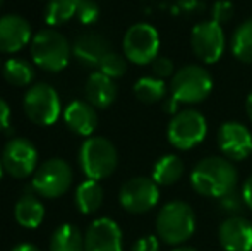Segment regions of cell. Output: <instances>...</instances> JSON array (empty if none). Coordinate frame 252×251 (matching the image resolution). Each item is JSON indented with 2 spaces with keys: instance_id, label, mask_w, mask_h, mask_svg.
Here are the masks:
<instances>
[{
  "instance_id": "cell-1",
  "label": "cell",
  "mask_w": 252,
  "mask_h": 251,
  "mask_svg": "<svg viewBox=\"0 0 252 251\" xmlns=\"http://www.w3.org/2000/svg\"><path fill=\"white\" fill-rule=\"evenodd\" d=\"M239 182L237 167L226 157H206L199 160L190 174V184L201 196L220 200L232 193Z\"/></svg>"
},
{
  "instance_id": "cell-2",
  "label": "cell",
  "mask_w": 252,
  "mask_h": 251,
  "mask_svg": "<svg viewBox=\"0 0 252 251\" xmlns=\"http://www.w3.org/2000/svg\"><path fill=\"white\" fill-rule=\"evenodd\" d=\"M194 231H196V214L192 207L182 200L168 201L156 215V232L165 245H182L192 238Z\"/></svg>"
},
{
  "instance_id": "cell-3",
  "label": "cell",
  "mask_w": 252,
  "mask_h": 251,
  "mask_svg": "<svg viewBox=\"0 0 252 251\" xmlns=\"http://www.w3.org/2000/svg\"><path fill=\"white\" fill-rule=\"evenodd\" d=\"M213 90V76L202 66L189 64L179 69L170 83V97L180 105L201 104Z\"/></svg>"
},
{
  "instance_id": "cell-4",
  "label": "cell",
  "mask_w": 252,
  "mask_h": 251,
  "mask_svg": "<svg viewBox=\"0 0 252 251\" xmlns=\"http://www.w3.org/2000/svg\"><path fill=\"white\" fill-rule=\"evenodd\" d=\"M119 155L113 143L106 138L91 136L79 150V165L84 176L91 181H101L115 172Z\"/></svg>"
},
{
  "instance_id": "cell-5",
  "label": "cell",
  "mask_w": 252,
  "mask_h": 251,
  "mask_svg": "<svg viewBox=\"0 0 252 251\" xmlns=\"http://www.w3.org/2000/svg\"><path fill=\"white\" fill-rule=\"evenodd\" d=\"M72 55V47L67 38L55 30H41L31 40L33 62L43 71L59 72L65 69Z\"/></svg>"
},
{
  "instance_id": "cell-6",
  "label": "cell",
  "mask_w": 252,
  "mask_h": 251,
  "mask_svg": "<svg viewBox=\"0 0 252 251\" xmlns=\"http://www.w3.org/2000/svg\"><path fill=\"white\" fill-rule=\"evenodd\" d=\"M208 134L206 117L196 108H182L172 117L166 129V136L173 148L177 150H192L201 144Z\"/></svg>"
},
{
  "instance_id": "cell-7",
  "label": "cell",
  "mask_w": 252,
  "mask_h": 251,
  "mask_svg": "<svg viewBox=\"0 0 252 251\" xmlns=\"http://www.w3.org/2000/svg\"><path fill=\"white\" fill-rule=\"evenodd\" d=\"M122 48L127 61L137 64V66H148L158 57L159 35L151 24L137 23L127 30L122 41Z\"/></svg>"
},
{
  "instance_id": "cell-8",
  "label": "cell",
  "mask_w": 252,
  "mask_h": 251,
  "mask_svg": "<svg viewBox=\"0 0 252 251\" xmlns=\"http://www.w3.org/2000/svg\"><path fill=\"white\" fill-rule=\"evenodd\" d=\"M72 169L62 158H50L41 164L33 174L31 188L43 198H59L72 184Z\"/></svg>"
},
{
  "instance_id": "cell-9",
  "label": "cell",
  "mask_w": 252,
  "mask_h": 251,
  "mask_svg": "<svg viewBox=\"0 0 252 251\" xmlns=\"http://www.w3.org/2000/svg\"><path fill=\"white\" fill-rule=\"evenodd\" d=\"M60 98L55 88L47 83H38L28 90L24 97V112L28 119L38 126H52L60 115Z\"/></svg>"
},
{
  "instance_id": "cell-10",
  "label": "cell",
  "mask_w": 252,
  "mask_h": 251,
  "mask_svg": "<svg viewBox=\"0 0 252 251\" xmlns=\"http://www.w3.org/2000/svg\"><path fill=\"white\" fill-rule=\"evenodd\" d=\"M190 47L196 57L204 64H216L225 54L226 38L221 24L215 21L197 23L190 31Z\"/></svg>"
},
{
  "instance_id": "cell-11",
  "label": "cell",
  "mask_w": 252,
  "mask_h": 251,
  "mask_svg": "<svg viewBox=\"0 0 252 251\" xmlns=\"http://www.w3.org/2000/svg\"><path fill=\"white\" fill-rule=\"evenodd\" d=\"M159 200V188L151 178H132L120 188L119 201L129 214H146Z\"/></svg>"
},
{
  "instance_id": "cell-12",
  "label": "cell",
  "mask_w": 252,
  "mask_h": 251,
  "mask_svg": "<svg viewBox=\"0 0 252 251\" xmlns=\"http://www.w3.org/2000/svg\"><path fill=\"white\" fill-rule=\"evenodd\" d=\"M3 169L7 174L16 179L30 178L36 172L38 165V151L34 144L26 138H12L7 141L2 153Z\"/></svg>"
},
{
  "instance_id": "cell-13",
  "label": "cell",
  "mask_w": 252,
  "mask_h": 251,
  "mask_svg": "<svg viewBox=\"0 0 252 251\" xmlns=\"http://www.w3.org/2000/svg\"><path fill=\"white\" fill-rule=\"evenodd\" d=\"M218 148L228 160H244L252 153V133L242 122L228 121L218 129Z\"/></svg>"
},
{
  "instance_id": "cell-14",
  "label": "cell",
  "mask_w": 252,
  "mask_h": 251,
  "mask_svg": "<svg viewBox=\"0 0 252 251\" xmlns=\"http://www.w3.org/2000/svg\"><path fill=\"white\" fill-rule=\"evenodd\" d=\"M84 251H122V231L108 217L96 218L84 234Z\"/></svg>"
},
{
  "instance_id": "cell-15",
  "label": "cell",
  "mask_w": 252,
  "mask_h": 251,
  "mask_svg": "<svg viewBox=\"0 0 252 251\" xmlns=\"http://www.w3.org/2000/svg\"><path fill=\"white\" fill-rule=\"evenodd\" d=\"M33 40L31 26L17 14H5L0 17V52L14 54Z\"/></svg>"
},
{
  "instance_id": "cell-16",
  "label": "cell",
  "mask_w": 252,
  "mask_h": 251,
  "mask_svg": "<svg viewBox=\"0 0 252 251\" xmlns=\"http://www.w3.org/2000/svg\"><path fill=\"white\" fill-rule=\"evenodd\" d=\"M220 245L226 251H252V224L244 217H228L220 224Z\"/></svg>"
},
{
  "instance_id": "cell-17",
  "label": "cell",
  "mask_w": 252,
  "mask_h": 251,
  "mask_svg": "<svg viewBox=\"0 0 252 251\" xmlns=\"http://www.w3.org/2000/svg\"><path fill=\"white\" fill-rule=\"evenodd\" d=\"M112 52L110 41L100 33H83L74 40L72 55L86 67H100L106 55Z\"/></svg>"
},
{
  "instance_id": "cell-18",
  "label": "cell",
  "mask_w": 252,
  "mask_h": 251,
  "mask_svg": "<svg viewBox=\"0 0 252 251\" xmlns=\"http://www.w3.org/2000/svg\"><path fill=\"white\" fill-rule=\"evenodd\" d=\"M63 121L72 133L79 136H91L98 126V115L91 104L76 100L67 105L63 112Z\"/></svg>"
},
{
  "instance_id": "cell-19",
  "label": "cell",
  "mask_w": 252,
  "mask_h": 251,
  "mask_svg": "<svg viewBox=\"0 0 252 251\" xmlns=\"http://www.w3.org/2000/svg\"><path fill=\"white\" fill-rule=\"evenodd\" d=\"M84 93L88 104H91L94 108H108L117 98V84L112 77L98 71L88 77Z\"/></svg>"
},
{
  "instance_id": "cell-20",
  "label": "cell",
  "mask_w": 252,
  "mask_h": 251,
  "mask_svg": "<svg viewBox=\"0 0 252 251\" xmlns=\"http://www.w3.org/2000/svg\"><path fill=\"white\" fill-rule=\"evenodd\" d=\"M14 215H16V220L19 225L26 229H36L45 218V207L34 194L28 193L21 196L16 203Z\"/></svg>"
},
{
  "instance_id": "cell-21",
  "label": "cell",
  "mask_w": 252,
  "mask_h": 251,
  "mask_svg": "<svg viewBox=\"0 0 252 251\" xmlns=\"http://www.w3.org/2000/svg\"><path fill=\"white\" fill-rule=\"evenodd\" d=\"M184 162L177 155H165L153 167L151 179L158 186H172L182 178Z\"/></svg>"
},
{
  "instance_id": "cell-22",
  "label": "cell",
  "mask_w": 252,
  "mask_h": 251,
  "mask_svg": "<svg viewBox=\"0 0 252 251\" xmlns=\"http://www.w3.org/2000/svg\"><path fill=\"white\" fill-rule=\"evenodd\" d=\"M103 203V188L98 181L86 179L76 189V207L81 214H94Z\"/></svg>"
},
{
  "instance_id": "cell-23",
  "label": "cell",
  "mask_w": 252,
  "mask_h": 251,
  "mask_svg": "<svg viewBox=\"0 0 252 251\" xmlns=\"http://www.w3.org/2000/svg\"><path fill=\"white\" fill-rule=\"evenodd\" d=\"M50 251H84V238L72 224H62L52 234Z\"/></svg>"
},
{
  "instance_id": "cell-24",
  "label": "cell",
  "mask_w": 252,
  "mask_h": 251,
  "mask_svg": "<svg viewBox=\"0 0 252 251\" xmlns=\"http://www.w3.org/2000/svg\"><path fill=\"white\" fill-rule=\"evenodd\" d=\"M230 48L237 61L252 64V17L237 26L230 40Z\"/></svg>"
},
{
  "instance_id": "cell-25",
  "label": "cell",
  "mask_w": 252,
  "mask_h": 251,
  "mask_svg": "<svg viewBox=\"0 0 252 251\" xmlns=\"http://www.w3.org/2000/svg\"><path fill=\"white\" fill-rule=\"evenodd\" d=\"M166 91H168V88H166L165 79H159V77L155 76H144L137 79V83L134 84L136 98L148 105L163 100L166 97Z\"/></svg>"
},
{
  "instance_id": "cell-26",
  "label": "cell",
  "mask_w": 252,
  "mask_h": 251,
  "mask_svg": "<svg viewBox=\"0 0 252 251\" xmlns=\"http://www.w3.org/2000/svg\"><path fill=\"white\" fill-rule=\"evenodd\" d=\"M3 77L14 86H28L34 79V69L23 59H10L3 66Z\"/></svg>"
},
{
  "instance_id": "cell-27",
  "label": "cell",
  "mask_w": 252,
  "mask_h": 251,
  "mask_svg": "<svg viewBox=\"0 0 252 251\" xmlns=\"http://www.w3.org/2000/svg\"><path fill=\"white\" fill-rule=\"evenodd\" d=\"M76 16V0H50L45 9V23L59 26Z\"/></svg>"
},
{
  "instance_id": "cell-28",
  "label": "cell",
  "mask_w": 252,
  "mask_h": 251,
  "mask_svg": "<svg viewBox=\"0 0 252 251\" xmlns=\"http://www.w3.org/2000/svg\"><path fill=\"white\" fill-rule=\"evenodd\" d=\"M100 72H103L105 76L117 79V77H122L127 72V61L126 57H122L117 52H110L100 64Z\"/></svg>"
},
{
  "instance_id": "cell-29",
  "label": "cell",
  "mask_w": 252,
  "mask_h": 251,
  "mask_svg": "<svg viewBox=\"0 0 252 251\" xmlns=\"http://www.w3.org/2000/svg\"><path fill=\"white\" fill-rule=\"evenodd\" d=\"M218 207H220V210L228 214L230 217H239L244 212V208H246V201H244V198H242V193H237V189H235V191H232V193L220 198Z\"/></svg>"
},
{
  "instance_id": "cell-30",
  "label": "cell",
  "mask_w": 252,
  "mask_h": 251,
  "mask_svg": "<svg viewBox=\"0 0 252 251\" xmlns=\"http://www.w3.org/2000/svg\"><path fill=\"white\" fill-rule=\"evenodd\" d=\"M76 16L83 24H93L100 17V7L94 0H76Z\"/></svg>"
},
{
  "instance_id": "cell-31",
  "label": "cell",
  "mask_w": 252,
  "mask_h": 251,
  "mask_svg": "<svg viewBox=\"0 0 252 251\" xmlns=\"http://www.w3.org/2000/svg\"><path fill=\"white\" fill-rule=\"evenodd\" d=\"M233 17V3L228 0H218V2L213 3L211 7V21L218 24L228 23Z\"/></svg>"
},
{
  "instance_id": "cell-32",
  "label": "cell",
  "mask_w": 252,
  "mask_h": 251,
  "mask_svg": "<svg viewBox=\"0 0 252 251\" xmlns=\"http://www.w3.org/2000/svg\"><path fill=\"white\" fill-rule=\"evenodd\" d=\"M151 72L155 77L166 79V77H173L175 67H173V62L168 57H156L151 64Z\"/></svg>"
},
{
  "instance_id": "cell-33",
  "label": "cell",
  "mask_w": 252,
  "mask_h": 251,
  "mask_svg": "<svg viewBox=\"0 0 252 251\" xmlns=\"http://www.w3.org/2000/svg\"><path fill=\"white\" fill-rule=\"evenodd\" d=\"M204 5L197 0H175V3L172 5V14L179 16V14H192L197 10H202Z\"/></svg>"
},
{
  "instance_id": "cell-34",
  "label": "cell",
  "mask_w": 252,
  "mask_h": 251,
  "mask_svg": "<svg viewBox=\"0 0 252 251\" xmlns=\"http://www.w3.org/2000/svg\"><path fill=\"white\" fill-rule=\"evenodd\" d=\"M132 251H159V241L156 236H143L132 246Z\"/></svg>"
},
{
  "instance_id": "cell-35",
  "label": "cell",
  "mask_w": 252,
  "mask_h": 251,
  "mask_svg": "<svg viewBox=\"0 0 252 251\" xmlns=\"http://www.w3.org/2000/svg\"><path fill=\"white\" fill-rule=\"evenodd\" d=\"M10 122V108L3 98H0V131L7 129Z\"/></svg>"
},
{
  "instance_id": "cell-36",
  "label": "cell",
  "mask_w": 252,
  "mask_h": 251,
  "mask_svg": "<svg viewBox=\"0 0 252 251\" xmlns=\"http://www.w3.org/2000/svg\"><path fill=\"white\" fill-rule=\"evenodd\" d=\"M240 193H242V198H244V201H246V207H249L252 210V176L246 179Z\"/></svg>"
},
{
  "instance_id": "cell-37",
  "label": "cell",
  "mask_w": 252,
  "mask_h": 251,
  "mask_svg": "<svg viewBox=\"0 0 252 251\" xmlns=\"http://www.w3.org/2000/svg\"><path fill=\"white\" fill-rule=\"evenodd\" d=\"M163 110H165L166 114H173V115H175L177 112H180V104L175 100V98L168 97V100H166L165 105H163Z\"/></svg>"
},
{
  "instance_id": "cell-38",
  "label": "cell",
  "mask_w": 252,
  "mask_h": 251,
  "mask_svg": "<svg viewBox=\"0 0 252 251\" xmlns=\"http://www.w3.org/2000/svg\"><path fill=\"white\" fill-rule=\"evenodd\" d=\"M12 251H40L34 245H30V243H23V245H17Z\"/></svg>"
},
{
  "instance_id": "cell-39",
  "label": "cell",
  "mask_w": 252,
  "mask_h": 251,
  "mask_svg": "<svg viewBox=\"0 0 252 251\" xmlns=\"http://www.w3.org/2000/svg\"><path fill=\"white\" fill-rule=\"evenodd\" d=\"M246 112H247V117L252 121V91L247 95V98H246Z\"/></svg>"
},
{
  "instance_id": "cell-40",
  "label": "cell",
  "mask_w": 252,
  "mask_h": 251,
  "mask_svg": "<svg viewBox=\"0 0 252 251\" xmlns=\"http://www.w3.org/2000/svg\"><path fill=\"white\" fill-rule=\"evenodd\" d=\"M173 251H199L196 248H190V246H180V248H175Z\"/></svg>"
},
{
  "instance_id": "cell-41",
  "label": "cell",
  "mask_w": 252,
  "mask_h": 251,
  "mask_svg": "<svg viewBox=\"0 0 252 251\" xmlns=\"http://www.w3.org/2000/svg\"><path fill=\"white\" fill-rule=\"evenodd\" d=\"M3 172H5V169H3V162H2V157H0V179H2Z\"/></svg>"
},
{
  "instance_id": "cell-42",
  "label": "cell",
  "mask_w": 252,
  "mask_h": 251,
  "mask_svg": "<svg viewBox=\"0 0 252 251\" xmlns=\"http://www.w3.org/2000/svg\"><path fill=\"white\" fill-rule=\"evenodd\" d=\"M2 3H3V0H0V7H2Z\"/></svg>"
}]
</instances>
